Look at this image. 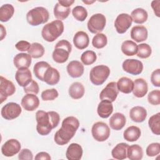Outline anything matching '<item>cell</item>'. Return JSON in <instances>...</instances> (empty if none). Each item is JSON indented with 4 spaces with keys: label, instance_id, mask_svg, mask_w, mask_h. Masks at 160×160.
I'll return each mask as SVG.
<instances>
[{
    "label": "cell",
    "instance_id": "49",
    "mask_svg": "<svg viewBox=\"0 0 160 160\" xmlns=\"http://www.w3.org/2000/svg\"><path fill=\"white\" fill-rule=\"evenodd\" d=\"M31 46V44L26 41H20L16 44L15 47L19 51H28Z\"/></svg>",
    "mask_w": 160,
    "mask_h": 160
},
{
    "label": "cell",
    "instance_id": "23",
    "mask_svg": "<svg viewBox=\"0 0 160 160\" xmlns=\"http://www.w3.org/2000/svg\"><path fill=\"white\" fill-rule=\"evenodd\" d=\"M131 37L137 42H142L148 38V30L143 26H134L131 31Z\"/></svg>",
    "mask_w": 160,
    "mask_h": 160
},
{
    "label": "cell",
    "instance_id": "51",
    "mask_svg": "<svg viewBox=\"0 0 160 160\" xmlns=\"http://www.w3.org/2000/svg\"><path fill=\"white\" fill-rule=\"evenodd\" d=\"M35 159H44V160H50L51 156L50 155L46 152H40L36 154L35 156Z\"/></svg>",
    "mask_w": 160,
    "mask_h": 160
},
{
    "label": "cell",
    "instance_id": "38",
    "mask_svg": "<svg viewBox=\"0 0 160 160\" xmlns=\"http://www.w3.org/2000/svg\"><path fill=\"white\" fill-rule=\"evenodd\" d=\"M28 52L32 58H39L44 55V48L40 43L33 42L32 44H31V48Z\"/></svg>",
    "mask_w": 160,
    "mask_h": 160
},
{
    "label": "cell",
    "instance_id": "33",
    "mask_svg": "<svg viewBox=\"0 0 160 160\" xmlns=\"http://www.w3.org/2000/svg\"><path fill=\"white\" fill-rule=\"evenodd\" d=\"M132 21L136 24H142L145 22L148 18V12L142 8H136L131 14Z\"/></svg>",
    "mask_w": 160,
    "mask_h": 160
},
{
    "label": "cell",
    "instance_id": "20",
    "mask_svg": "<svg viewBox=\"0 0 160 160\" xmlns=\"http://www.w3.org/2000/svg\"><path fill=\"white\" fill-rule=\"evenodd\" d=\"M82 148L77 143H71L67 148L66 156L69 160H79L82 156Z\"/></svg>",
    "mask_w": 160,
    "mask_h": 160
},
{
    "label": "cell",
    "instance_id": "52",
    "mask_svg": "<svg viewBox=\"0 0 160 160\" xmlns=\"http://www.w3.org/2000/svg\"><path fill=\"white\" fill-rule=\"evenodd\" d=\"M59 4L64 7H70L74 2V0H60L58 1Z\"/></svg>",
    "mask_w": 160,
    "mask_h": 160
},
{
    "label": "cell",
    "instance_id": "3",
    "mask_svg": "<svg viewBox=\"0 0 160 160\" xmlns=\"http://www.w3.org/2000/svg\"><path fill=\"white\" fill-rule=\"evenodd\" d=\"M64 31V24L62 21L54 20L44 25L41 31L42 38L48 42H53Z\"/></svg>",
    "mask_w": 160,
    "mask_h": 160
},
{
    "label": "cell",
    "instance_id": "42",
    "mask_svg": "<svg viewBox=\"0 0 160 160\" xmlns=\"http://www.w3.org/2000/svg\"><path fill=\"white\" fill-rule=\"evenodd\" d=\"M72 14L74 18L79 21H84L88 16L87 10L82 6L74 7L72 10Z\"/></svg>",
    "mask_w": 160,
    "mask_h": 160
},
{
    "label": "cell",
    "instance_id": "14",
    "mask_svg": "<svg viewBox=\"0 0 160 160\" xmlns=\"http://www.w3.org/2000/svg\"><path fill=\"white\" fill-rule=\"evenodd\" d=\"M119 91L117 88L116 82H110L102 90L99 94L101 100L108 99L111 102H114L118 95Z\"/></svg>",
    "mask_w": 160,
    "mask_h": 160
},
{
    "label": "cell",
    "instance_id": "4",
    "mask_svg": "<svg viewBox=\"0 0 160 160\" xmlns=\"http://www.w3.org/2000/svg\"><path fill=\"white\" fill-rule=\"evenodd\" d=\"M49 18L48 11L43 7H36L29 11L26 14L28 22L33 26H36L46 22Z\"/></svg>",
    "mask_w": 160,
    "mask_h": 160
},
{
    "label": "cell",
    "instance_id": "36",
    "mask_svg": "<svg viewBox=\"0 0 160 160\" xmlns=\"http://www.w3.org/2000/svg\"><path fill=\"white\" fill-rule=\"evenodd\" d=\"M121 51L126 56H134L137 53L138 45L131 40H126L122 43Z\"/></svg>",
    "mask_w": 160,
    "mask_h": 160
},
{
    "label": "cell",
    "instance_id": "28",
    "mask_svg": "<svg viewBox=\"0 0 160 160\" xmlns=\"http://www.w3.org/2000/svg\"><path fill=\"white\" fill-rule=\"evenodd\" d=\"M116 85L118 91L125 94L131 92L133 89V81L127 77L121 78L116 83Z\"/></svg>",
    "mask_w": 160,
    "mask_h": 160
},
{
    "label": "cell",
    "instance_id": "22",
    "mask_svg": "<svg viewBox=\"0 0 160 160\" xmlns=\"http://www.w3.org/2000/svg\"><path fill=\"white\" fill-rule=\"evenodd\" d=\"M113 111L112 102L108 99L102 100L98 104L97 112L102 118H108Z\"/></svg>",
    "mask_w": 160,
    "mask_h": 160
},
{
    "label": "cell",
    "instance_id": "5",
    "mask_svg": "<svg viewBox=\"0 0 160 160\" xmlns=\"http://www.w3.org/2000/svg\"><path fill=\"white\" fill-rule=\"evenodd\" d=\"M72 50L71 43L65 39L58 41L52 52V59L58 63H64L69 58V56Z\"/></svg>",
    "mask_w": 160,
    "mask_h": 160
},
{
    "label": "cell",
    "instance_id": "41",
    "mask_svg": "<svg viewBox=\"0 0 160 160\" xmlns=\"http://www.w3.org/2000/svg\"><path fill=\"white\" fill-rule=\"evenodd\" d=\"M97 59V56L93 51L88 50L84 51L81 56V61L86 66L93 64Z\"/></svg>",
    "mask_w": 160,
    "mask_h": 160
},
{
    "label": "cell",
    "instance_id": "37",
    "mask_svg": "<svg viewBox=\"0 0 160 160\" xmlns=\"http://www.w3.org/2000/svg\"><path fill=\"white\" fill-rule=\"evenodd\" d=\"M149 127L151 129L152 132L156 135H159L160 134V112H158L156 114L150 117L148 121Z\"/></svg>",
    "mask_w": 160,
    "mask_h": 160
},
{
    "label": "cell",
    "instance_id": "16",
    "mask_svg": "<svg viewBox=\"0 0 160 160\" xmlns=\"http://www.w3.org/2000/svg\"><path fill=\"white\" fill-rule=\"evenodd\" d=\"M15 79L20 86L26 87L32 80V74L28 68L18 69L16 72Z\"/></svg>",
    "mask_w": 160,
    "mask_h": 160
},
{
    "label": "cell",
    "instance_id": "25",
    "mask_svg": "<svg viewBox=\"0 0 160 160\" xmlns=\"http://www.w3.org/2000/svg\"><path fill=\"white\" fill-rule=\"evenodd\" d=\"M110 127L116 131L121 130L126 124L125 116L120 112L114 113L109 119Z\"/></svg>",
    "mask_w": 160,
    "mask_h": 160
},
{
    "label": "cell",
    "instance_id": "54",
    "mask_svg": "<svg viewBox=\"0 0 160 160\" xmlns=\"http://www.w3.org/2000/svg\"><path fill=\"white\" fill-rule=\"evenodd\" d=\"M82 2H83L84 3H85V4H91L93 3V2H94L95 1H84V0H83Z\"/></svg>",
    "mask_w": 160,
    "mask_h": 160
},
{
    "label": "cell",
    "instance_id": "39",
    "mask_svg": "<svg viewBox=\"0 0 160 160\" xmlns=\"http://www.w3.org/2000/svg\"><path fill=\"white\" fill-rule=\"evenodd\" d=\"M108 43V39L106 36L102 33H98L95 35L92 40V46L97 49L103 48Z\"/></svg>",
    "mask_w": 160,
    "mask_h": 160
},
{
    "label": "cell",
    "instance_id": "8",
    "mask_svg": "<svg viewBox=\"0 0 160 160\" xmlns=\"http://www.w3.org/2000/svg\"><path fill=\"white\" fill-rule=\"evenodd\" d=\"M91 133L95 140L99 142H102L109 138L110 136V129L105 122H97L92 125Z\"/></svg>",
    "mask_w": 160,
    "mask_h": 160
},
{
    "label": "cell",
    "instance_id": "44",
    "mask_svg": "<svg viewBox=\"0 0 160 160\" xmlns=\"http://www.w3.org/2000/svg\"><path fill=\"white\" fill-rule=\"evenodd\" d=\"M148 101L152 105H159L160 104V91L156 89L151 91L148 95Z\"/></svg>",
    "mask_w": 160,
    "mask_h": 160
},
{
    "label": "cell",
    "instance_id": "47",
    "mask_svg": "<svg viewBox=\"0 0 160 160\" xmlns=\"http://www.w3.org/2000/svg\"><path fill=\"white\" fill-rule=\"evenodd\" d=\"M151 83L156 87H160V69L154 70L151 75Z\"/></svg>",
    "mask_w": 160,
    "mask_h": 160
},
{
    "label": "cell",
    "instance_id": "29",
    "mask_svg": "<svg viewBox=\"0 0 160 160\" xmlns=\"http://www.w3.org/2000/svg\"><path fill=\"white\" fill-rule=\"evenodd\" d=\"M140 129L135 126L128 127L123 132V137L125 140L129 142L137 141L141 136Z\"/></svg>",
    "mask_w": 160,
    "mask_h": 160
},
{
    "label": "cell",
    "instance_id": "15",
    "mask_svg": "<svg viewBox=\"0 0 160 160\" xmlns=\"http://www.w3.org/2000/svg\"><path fill=\"white\" fill-rule=\"evenodd\" d=\"M22 108L28 111H33L39 105V100L38 96L34 94H26L21 99Z\"/></svg>",
    "mask_w": 160,
    "mask_h": 160
},
{
    "label": "cell",
    "instance_id": "7",
    "mask_svg": "<svg viewBox=\"0 0 160 160\" xmlns=\"http://www.w3.org/2000/svg\"><path fill=\"white\" fill-rule=\"evenodd\" d=\"M106 23L105 16L101 13L93 14L89 19L87 26L88 30L93 34H98L103 31Z\"/></svg>",
    "mask_w": 160,
    "mask_h": 160
},
{
    "label": "cell",
    "instance_id": "6",
    "mask_svg": "<svg viewBox=\"0 0 160 160\" xmlns=\"http://www.w3.org/2000/svg\"><path fill=\"white\" fill-rule=\"evenodd\" d=\"M110 74L109 67L105 65H98L92 68L90 71V81L96 85L102 84L108 79Z\"/></svg>",
    "mask_w": 160,
    "mask_h": 160
},
{
    "label": "cell",
    "instance_id": "46",
    "mask_svg": "<svg viewBox=\"0 0 160 160\" xmlns=\"http://www.w3.org/2000/svg\"><path fill=\"white\" fill-rule=\"evenodd\" d=\"M39 89L38 82L33 79L28 86L24 87V91L26 94H34L36 95L39 92Z\"/></svg>",
    "mask_w": 160,
    "mask_h": 160
},
{
    "label": "cell",
    "instance_id": "9",
    "mask_svg": "<svg viewBox=\"0 0 160 160\" xmlns=\"http://www.w3.org/2000/svg\"><path fill=\"white\" fill-rule=\"evenodd\" d=\"M22 109L19 104L11 102L5 104L1 109V114L6 120H12L18 118L21 113Z\"/></svg>",
    "mask_w": 160,
    "mask_h": 160
},
{
    "label": "cell",
    "instance_id": "17",
    "mask_svg": "<svg viewBox=\"0 0 160 160\" xmlns=\"http://www.w3.org/2000/svg\"><path fill=\"white\" fill-rule=\"evenodd\" d=\"M148 86L145 79L138 78L133 82V94L137 98H142L148 92Z\"/></svg>",
    "mask_w": 160,
    "mask_h": 160
},
{
    "label": "cell",
    "instance_id": "50",
    "mask_svg": "<svg viewBox=\"0 0 160 160\" xmlns=\"http://www.w3.org/2000/svg\"><path fill=\"white\" fill-rule=\"evenodd\" d=\"M151 8H152L155 14V15L157 17H159L160 16V14H159V6H160V1L159 0H155V1H152L151 2Z\"/></svg>",
    "mask_w": 160,
    "mask_h": 160
},
{
    "label": "cell",
    "instance_id": "53",
    "mask_svg": "<svg viewBox=\"0 0 160 160\" xmlns=\"http://www.w3.org/2000/svg\"><path fill=\"white\" fill-rule=\"evenodd\" d=\"M1 25V40H2L3 38L6 36V29L4 28V27L2 26V24H0Z\"/></svg>",
    "mask_w": 160,
    "mask_h": 160
},
{
    "label": "cell",
    "instance_id": "24",
    "mask_svg": "<svg viewBox=\"0 0 160 160\" xmlns=\"http://www.w3.org/2000/svg\"><path fill=\"white\" fill-rule=\"evenodd\" d=\"M129 116L131 120L136 122H143L147 116V111L142 106H134L129 111Z\"/></svg>",
    "mask_w": 160,
    "mask_h": 160
},
{
    "label": "cell",
    "instance_id": "45",
    "mask_svg": "<svg viewBox=\"0 0 160 160\" xmlns=\"http://www.w3.org/2000/svg\"><path fill=\"white\" fill-rule=\"evenodd\" d=\"M146 154L149 157H153L159 154L160 144L159 142H153L148 145L146 151Z\"/></svg>",
    "mask_w": 160,
    "mask_h": 160
},
{
    "label": "cell",
    "instance_id": "30",
    "mask_svg": "<svg viewBox=\"0 0 160 160\" xmlns=\"http://www.w3.org/2000/svg\"><path fill=\"white\" fill-rule=\"evenodd\" d=\"M84 87L79 82H73L69 88V94L74 99H79L84 94Z\"/></svg>",
    "mask_w": 160,
    "mask_h": 160
},
{
    "label": "cell",
    "instance_id": "12",
    "mask_svg": "<svg viewBox=\"0 0 160 160\" xmlns=\"http://www.w3.org/2000/svg\"><path fill=\"white\" fill-rule=\"evenodd\" d=\"M124 71L132 75H138L141 74L143 70L142 62L135 59H126L122 65Z\"/></svg>",
    "mask_w": 160,
    "mask_h": 160
},
{
    "label": "cell",
    "instance_id": "10",
    "mask_svg": "<svg viewBox=\"0 0 160 160\" xmlns=\"http://www.w3.org/2000/svg\"><path fill=\"white\" fill-rule=\"evenodd\" d=\"M16 91L14 84L11 81L1 76L0 78V100L1 103L6 101L8 97L12 95Z\"/></svg>",
    "mask_w": 160,
    "mask_h": 160
},
{
    "label": "cell",
    "instance_id": "21",
    "mask_svg": "<svg viewBox=\"0 0 160 160\" xmlns=\"http://www.w3.org/2000/svg\"><path fill=\"white\" fill-rule=\"evenodd\" d=\"M73 43L75 47L79 49L86 48L89 43V38L88 34L82 31L77 32L74 36Z\"/></svg>",
    "mask_w": 160,
    "mask_h": 160
},
{
    "label": "cell",
    "instance_id": "18",
    "mask_svg": "<svg viewBox=\"0 0 160 160\" xmlns=\"http://www.w3.org/2000/svg\"><path fill=\"white\" fill-rule=\"evenodd\" d=\"M66 69L69 75L73 78H79L84 73V66L78 61H71L68 64Z\"/></svg>",
    "mask_w": 160,
    "mask_h": 160
},
{
    "label": "cell",
    "instance_id": "32",
    "mask_svg": "<svg viewBox=\"0 0 160 160\" xmlns=\"http://www.w3.org/2000/svg\"><path fill=\"white\" fill-rule=\"evenodd\" d=\"M50 67V64L45 61H39L36 62L33 68V71L35 76L39 80L44 81V74Z\"/></svg>",
    "mask_w": 160,
    "mask_h": 160
},
{
    "label": "cell",
    "instance_id": "48",
    "mask_svg": "<svg viewBox=\"0 0 160 160\" xmlns=\"http://www.w3.org/2000/svg\"><path fill=\"white\" fill-rule=\"evenodd\" d=\"M18 158L21 160H32L33 159V155L29 149H23L19 152Z\"/></svg>",
    "mask_w": 160,
    "mask_h": 160
},
{
    "label": "cell",
    "instance_id": "31",
    "mask_svg": "<svg viewBox=\"0 0 160 160\" xmlns=\"http://www.w3.org/2000/svg\"><path fill=\"white\" fill-rule=\"evenodd\" d=\"M143 151L138 144L129 146L127 150V158L130 160H140L142 158Z\"/></svg>",
    "mask_w": 160,
    "mask_h": 160
},
{
    "label": "cell",
    "instance_id": "11",
    "mask_svg": "<svg viewBox=\"0 0 160 160\" xmlns=\"http://www.w3.org/2000/svg\"><path fill=\"white\" fill-rule=\"evenodd\" d=\"M132 19L130 15L126 13L119 14L115 21L114 27L119 34H123L127 31L132 24Z\"/></svg>",
    "mask_w": 160,
    "mask_h": 160
},
{
    "label": "cell",
    "instance_id": "34",
    "mask_svg": "<svg viewBox=\"0 0 160 160\" xmlns=\"http://www.w3.org/2000/svg\"><path fill=\"white\" fill-rule=\"evenodd\" d=\"M70 8L64 7L58 2L54 7V15L58 20H64L68 17L70 14Z\"/></svg>",
    "mask_w": 160,
    "mask_h": 160
},
{
    "label": "cell",
    "instance_id": "43",
    "mask_svg": "<svg viewBox=\"0 0 160 160\" xmlns=\"http://www.w3.org/2000/svg\"><path fill=\"white\" fill-rule=\"evenodd\" d=\"M58 92L54 89H46L41 93V98L43 101H52L58 97Z\"/></svg>",
    "mask_w": 160,
    "mask_h": 160
},
{
    "label": "cell",
    "instance_id": "19",
    "mask_svg": "<svg viewBox=\"0 0 160 160\" xmlns=\"http://www.w3.org/2000/svg\"><path fill=\"white\" fill-rule=\"evenodd\" d=\"M31 58L28 53H19L14 56L13 62L18 69L28 68L31 64Z\"/></svg>",
    "mask_w": 160,
    "mask_h": 160
},
{
    "label": "cell",
    "instance_id": "27",
    "mask_svg": "<svg viewBox=\"0 0 160 160\" xmlns=\"http://www.w3.org/2000/svg\"><path fill=\"white\" fill-rule=\"evenodd\" d=\"M129 145L124 142L118 144L112 150L111 155L113 158L122 160L127 158V150Z\"/></svg>",
    "mask_w": 160,
    "mask_h": 160
},
{
    "label": "cell",
    "instance_id": "26",
    "mask_svg": "<svg viewBox=\"0 0 160 160\" xmlns=\"http://www.w3.org/2000/svg\"><path fill=\"white\" fill-rule=\"evenodd\" d=\"M60 79L59 71L52 67H50L45 72L44 76V81L49 85H55L58 83Z\"/></svg>",
    "mask_w": 160,
    "mask_h": 160
},
{
    "label": "cell",
    "instance_id": "13",
    "mask_svg": "<svg viewBox=\"0 0 160 160\" xmlns=\"http://www.w3.org/2000/svg\"><path fill=\"white\" fill-rule=\"evenodd\" d=\"M21 150V144L17 139H11L3 144L1 147L2 154L6 157H11Z\"/></svg>",
    "mask_w": 160,
    "mask_h": 160
},
{
    "label": "cell",
    "instance_id": "35",
    "mask_svg": "<svg viewBox=\"0 0 160 160\" xmlns=\"http://www.w3.org/2000/svg\"><path fill=\"white\" fill-rule=\"evenodd\" d=\"M14 8L10 4H3L0 8V21L1 22L8 21L13 16Z\"/></svg>",
    "mask_w": 160,
    "mask_h": 160
},
{
    "label": "cell",
    "instance_id": "2",
    "mask_svg": "<svg viewBox=\"0 0 160 160\" xmlns=\"http://www.w3.org/2000/svg\"><path fill=\"white\" fill-rule=\"evenodd\" d=\"M37 121L36 130L42 136H46L51 130L58 125L60 120L59 115L55 111L45 112L42 110L38 111L36 113Z\"/></svg>",
    "mask_w": 160,
    "mask_h": 160
},
{
    "label": "cell",
    "instance_id": "40",
    "mask_svg": "<svg viewBox=\"0 0 160 160\" xmlns=\"http://www.w3.org/2000/svg\"><path fill=\"white\" fill-rule=\"evenodd\" d=\"M152 53L151 46L146 43H141L138 46L137 56L142 59L149 58Z\"/></svg>",
    "mask_w": 160,
    "mask_h": 160
},
{
    "label": "cell",
    "instance_id": "1",
    "mask_svg": "<svg viewBox=\"0 0 160 160\" xmlns=\"http://www.w3.org/2000/svg\"><path fill=\"white\" fill-rule=\"evenodd\" d=\"M79 126V122L76 118L69 116L64 119L61 128L54 134L55 142L60 146L68 144L75 135Z\"/></svg>",
    "mask_w": 160,
    "mask_h": 160
}]
</instances>
